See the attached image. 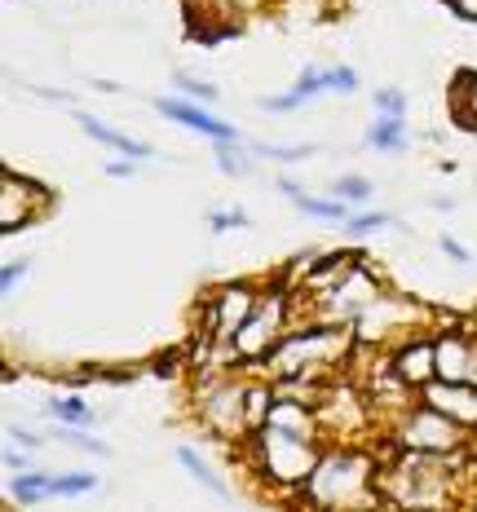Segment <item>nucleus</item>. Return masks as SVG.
Listing matches in <instances>:
<instances>
[{
	"instance_id": "nucleus-18",
	"label": "nucleus",
	"mask_w": 477,
	"mask_h": 512,
	"mask_svg": "<svg viewBox=\"0 0 477 512\" xmlns=\"http://www.w3.org/2000/svg\"><path fill=\"white\" fill-rule=\"evenodd\" d=\"M332 199H345L349 208L367 204V199H371V181L367 177H341V181H332Z\"/></svg>"
},
{
	"instance_id": "nucleus-27",
	"label": "nucleus",
	"mask_w": 477,
	"mask_h": 512,
	"mask_svg": "<svg viewBox=\"0 0 477 512\" xmlns=\"http://www.w3.org/2000/svg\"><path fill=\"white\" fill-rule=\"evenodd\" d=\"M23 279H27V261H18V265H14V261H9V265H5V270H0V292H5V296H9V292H14V287H18V283H23Z\"/></svg>"
},
{
	"instance_id": "nucleus-9",
	"label": "nucleus",
	"mask_w": 477,
	"mask_h": 512,
	"mask_svg": "<svg viewBox=\"0 0 477 512\" xmlns=\"http://www.w3.org/2000/svg\"><path fill=\"white\" fill-rule=\"evenodd\" d=\"M76 115V124L84 128V133L93 137V142H102V146H111V151H120L124 159H137V164H142V159H151L155 151L146 142H133V137H124V133H115V128H106L102 120H93L89 111H71Z\"/></svg>"
},
{
	"instance_id": "nucleus-2",
	"label": "nucleus",
	"mask_w": 477,
	"mask_h": 512,
	"mask_svg": "<svg viewBox=\"0 0 477 512\" xmlns=\"http://www.w3.org/2000/svg\"><path fill=\"white\" fill-rule=\"evenodd\" d=\"M283 336H288V296L270 292L265 301H257L252 318L239 327V336L230 340V345H235L239 358H261L265 349H274Z\"/></svg>"
},
{
	"instance_id": "nucleus-4",
	"label": "nucleus",
	"mask_w": 477,
	"mask_h": 512,
	"mask_svg": "<svg viewBox=\"0 0 477 512\" xmlns=\"http://www.w3.org/2000/svg\"><path fill=\"white\" fill-rule=\"evenodd\" d=\"M204 420L217 433L252 429V420H248V389H243V384H221V389H212L204 398Z\"/></svg>"
},
{
	"instance_id": "nucleus-6",
	"label": "nucleus",
	"mask_w": 477,
	"mask_h": 512,
	"mask_svg": "<svg viewBox=\"0 0 477 512\" xmlns=\"http://www.w3.org/2000/svg\"><path fill=\"white\" fill-rule=\"evenodd\" d=\"M159 115H168L173 124H182V128H195V133H204L212 137V142H235V128H230L226 120H217V115H208L204 106H195L190 98H159Z\"/></svg>"
},
{
	"instance_id": "nucleus-20",
	"label": "nucleus",
	"mask_w": 477,
	"mask_h": 512,
	"mask_svg": "<svg viewBox=\"0 0 477 512\" xmlns=\"http://www.w3.org/2000/svg\"><path fill=\"white\" fill-rule=\"evenodd\" d=\"M385 226H394V217H389V212H358V217L345 221V230L354 234V239H363V234H376V230H385Z\"/></svg>"
},
{
	"instance_id": "nucleus-19",
	"label": "nucleus",
	"mask_w": 477,
	"mask_h": 512,
	"mask_svg": "<svg viewBox=\"0 0 477 512\" xmlns=\"http://www.w3.org/2000/svg\"><path fill=\"white\" fill-rule=\"evenodd\" d=\"M318 151V146H252V155L261 159H274V164H301V159H310Z\"/></svg>"
},
{
	"instance_id": "nucleus-34",
	"label": "nucleus",
	"mask_w": 477,
	"mask_h": 512,
	"mask_svg": "<svg viewBox=\"0 0 477 512\" xmlns=\"http://www.w3.org/2000/svg\"><path fill=\"white\" fill-rule=\"evenodd\" d=\"M429 204H433V208H438V212H451V208H455V199H447V195H433V199H429Z\"/></svg>"
},
{
	"instance_id": "nucleus-1",
	"label": "nucleus",
	"mask_w": 477,
	"mask_h": 512,
	"mask_svg": "<svg viewBox=\"0 0 477 512\" xmlns=\"http://www.w3.org/2000/svg\"><path fill=\"white\" fill-rule=\"evenodd\" d=\"M367 482H371V464L363 455H323L318 468L310 473V495L318 504H332V495H341V508H363L367 504Z\"/></svg>"
},
{
	"instance_id": "nucleus-11",
	"label": "nucleus",
	"mask_w": 477,
	"mask_h": 512,
	"mask_svg": "<svg viewBox=\"0 0 477 512\" xmlns=\"http://www.w3.org/2000/svg\"><path fill=\"white\" fill-rule=\"evenodd\" d=\"M177 464H182V468H186L190 477H195L199 486H208L212 495H221V499H226V477H221V473H212V464H208L204 455L195 451V446H177Z\"/></svg>"
},
{
	"instance_id": "nucleus-12",
	"label": "nucleus",
	"mask_w": 477,
	"mask_h": 512,
	"mask_svg": "<svg viewBox=\"0 0 477 512\" xmlns=\"http://www.w3.org/2000/svg\"><path fill=\"white\" fill-rule=\"evenodd\" d=\"M292 204L305 212V217H318V221H349V204L345 199H314V195H305V190H296L292 195Z\"/></svg>"
},
{
	"instance_id": "nucleus-21",
	"label": "nucleus",
	"mask_w": 477,
	"mask_h": 512,
	"mask_svg": "<svg viewBox=\"0 0 477 512\" xmlns=\"http://www.w3.org/2000/svg\"><path fill=\"white\" fill-rule=\"evenodd\" d=\"M252 217L243 208H230V212H208V230L212 234H226V230H248Z\"/></svg>"
},
{
	"instance_id": "nucleus-29",
	"label": "nucleus",
	"mask_w": 477,
	"mask_h": 512,
	"mask_svg": "<svg viewBox=\"0 0 477 512\" xmlns=\"http://www.w3.org/2000/svg\"><path fill=\"white\" fill-rule=\"evenodd\" d=\"M442 252H447L455 265H469V261H473V256L464 252V243H460V239H451V234H442Z\"/></svg>"
},
{
	"instance_id": "nucleus-16",
	"label": "nucleus",
	"mask_w": 477,
	"mask_h": 512,
	"mask_svg": "<svg viewBox=\"0 0 477 512\" xmlns=\"http://www.w3.org/2000/svg\"><path fill=\"white\" fill-rule=\"evenodd\" d=\"M49 415L62 424H93V411L84 398H53L49 402Z\"/></svg>"
},
{
	"instance_id": "nucleus-32",
	"label": "nucleus",
	"mask_w": 477,
	"mask_h": 512,
	"mask_svg": "<svg viewBox=\"0 0 477 512\" xmlns=\"http://www.w3.org/2000/svg\"><path fill=\"white\" fill-rule=\"evenodd\" d=\"M9 437H14V442H23V446H27V451H31V446H36V437H31L27 429H9Z\"/></svg>"
},
{
	"instance_id": "nucleus-7",
	"label": "nucleus",
	"mask_w": 477,
	"mask_h": 512,
	"mask_svg": "<svg viewBox=\"0 0 477 512\" xmlns=\"http://www.w3.org/2000/svg\"><path fill=\"white\" fill-rule=\"evenodd\" d=\"M433 349H438V376H442V384H469L473 380L477 345H473L469 336L451 332V336L433 340Z\"/></svg>"
},
{
	"instance_id": "nucleus-30",
	"label": "nucleus",
	"mask_w": 477,
	"mask_h": 512,
	"mask_svg": "<svg viewBox=\"0 0 477 512\" xmlns=\"http://www.w3.org/2000/svg\"><path fill=\"white\" fill-rule=\"evenodd\" d=\"M137 173V159H111V164H106V177H124L129 181Z\"/></svg>"
},
{
	"instance_id": "nucleus-28",
	"label": "nucleus",
	"mask_w": 477,
	"mask_h": 512,
	"mask_svg": "<svg viewBox=\"0 0 477 512\" xmlns=\"http://www.w3.org/2000/svg\"><path fill=\"white\" fill-rule=\"evenodd\" d=\"M296 106H301V98H296V93L288 89V93H279V98H261V111H296Z\"/></svg>"
},
{
	"instance_id": "nucleus-13",
	"label": "nucleus",
	"mask_w": 477,
	"mask_h": 512,
	"mask_svg": "<svg viewBox=\"0 0 477 512\" xmlns=\"http://www.w3.org/2000/svg\"><path fill=\"white\" fill-rule=\"evenodd\" d=\"M451 106H455V120L464 128H477V76H460L451 89Z\"/></svg>"
},
{
	"instance_id": "nucleus-22",
	"label": "nucleus",
	"mask_w": 477,
	"mask_h": 512,
	"mask_svg": "<svg viewBox=\"0 0 477 512\" xmlns=\"http://www.w3.org/2000/svg\"><path fill=\"white\" fill-rule=\"evenodd\" d=\"M173 84H177V93H182V98H190V102H217V98H221L212 84L195 80V76H173Z\"/></svg>"
},
{
	"instance_id": "nucleus-36",
	"label": "nucleus",
	"mask_w": 477,
	"mask_h": 512,
	"mask_svg": "<svg viewBox=\"0 0 477 512\" xmlns=\"http://www.w3.org/2000/svg\"><path fill=\"white\" fill-rule=\"evenodd\" d=\"M358 512H367V508H358Z\"/></svg>"
},
{
	"instance_id": "nucleus-25",
	"label": "nucleus",
	"mask_w": 477,
	"mask_h": 512,
	"mask_svg": "<svg viewBox=\"0 0 477 512\" xmlns=\"http://www.w3.org/2000/svg\"><path fill=\"white\" fill-rule=\"evenodd\" d=\"M380 106V115H402L407 120V93H398V89H376V98H371Z\"/></svg>"
},
{
	"instance_id": "nucleus-5",
	"label": "nucleus",
	"mask_w": 477,
	"mask_h": 512,
	"mask_svg": "<svg viewBox=\"0 0 477 512\" xmlns=\"http://www.w3.org/2000/svg\"><path fill=\"white\" fill-rule=\"evenodd\" d=\"M27 199L49 204V190H40L36 181H27V177L5 173V186H0V230H5V234H14L18 226H27V221H31V212H36V208H27Z\"/></svg>"
},
{
	"instance_id": "nucleus-35",
	"label": "nucleus",
	"mask_w": 477,
	"mask_h": 512,
	"mask_svg": "<svg viewBox=\"0 0 477 512\" xmlns=\"http://www.w3.org/2000/svg\"><path fill=\"white\" fill-rule=\"evenodd\" d=\"M235 5H239V9H257L261 0H235Z\"/></svg>"
},
{
	"instance_id": "nucleus-8",
	"label": "nucleus",
	"mask_w": 477,
	"mask_h": 512,
	"mask_svg": "<svg viewBox=\"0 0 477 512\" xmlns=\"http://www.w3.org/2000/svg\"><path fill=\"white\" fill-rule=\"evenodd\" d=\"M394 371L407 389H424V384L438 376V349L429 340H407L394 358Z\"/></svg>"
},
{
	"instance_id": "nucleus-33",
	"label": "nucleus",
	"mask_w": 477,
	"mask_h": 512,
	"mask_svg": "<svg viewBox=\"0 0 477 512\" xmlns=\"http://www.w3.org/2000/svg\"><path fill=\"white\" fill-rule=\"evenodd\" d=\"M455 9H460L464 18H477V0H455Z\"/></svg>"
},
{
	"instance_id": "nucleus-14",
	"label": "nucleus",
	"mask_w": 477,
	"mask_h": 512,
	"mask_svg": "<svg viewBox=\"0 0 477 512\" xmlns=\"http://www.w3.org/2000/svg\"><path fill=\"white\" fill-rule=\"evenodd\" d=\"M49 482H53V473H14L9 495H14L18 504H40V499L49 495Z\"/></svg>"
},
{
	"instance_id": "nucleus-3",
	"label": "nucleus",
	"mask_w": 477,
	"mask_h": 512,
	"mask_svg": "<svg viewBox=\"0 0 477 512\" xmlns=\"http://www.w3.org/2000/svg\"><path fill=\"white\" fill-rule=\"evenodd\" d=\"M257 301H261V296L252 292L248 283H230L226 292L212 301V309H208V336L217 340V345H230V340L239 336V327L252 318Z\"/></svg>"
},
{
	"instance_id": "nucleus-17",
	"label": "nucleus",
	"mask_w": 477,
	"mask_h": 512,
	"mask_svg": "<svg viewBox=\"0 0 477 512\" xmlns=\"http://www.w3.org/2000/svg\"><path fill=\"white\" fill-rule=\"evenodd\" d=\"M49 437H58V442L76 446V451H89V455H111V446H106L102 437H93L84 429H49Z\"/></svg>"
},
{
	"instance_id": "nucleus-23",
	"label": "nucleus",
	"mask_w": 477,
	"mask_h": 512,
	"mask_svg": "<svg viewBox=\"0 0 477 512\" xmlns=\"http://www.w3.org/2000/svg\"><path fill=\"white\" fill-rule=\"evenodd\" d=\"M323 89H327V93H358L354 67H332V71H323Z\"/></svg>"
},
{
	"instance_id": "nucleus-15",
	"label": "nucleus",
	"mask_w": 477,
	"mask_h": 512,
	"mask_svg": "<svg viewBox=\"0 0 477 512\" xmlns=\"http://www.w3.org/2000/svg\"><path fill=\"white\" fill-rule=\"evenodd\" d=\"M89 490H98V477H93V473H58L49 482V495H58V499L89 495Z\"/></svg>"
},
{
	"instance_id": "nucleus-26",
	"label": "nucleus",
	"mask_w": 477,
	"mask_h": 512,
	"mask_svg": "<svg viewBox=\"0 0 477 512\" xmlns=\"http://www.w3.org/2000/svg\"><path fill=\"white\" fill-rule=\"evenodd\" d=\"M212 155H217V168H221L226 177L243 173V164H239V155H235V146H230V142H212Z\"/></svg>"
},
{
	"instance_id": "nucleus-10",
	"label": "nucleus",
	"mask_w": 477,
	"mask_h": 512,
	"mask_svg": "<svg viewBox=\"0 0 477 512\" xmlns=\"http://www.w3.org/2000/svg\"><path fill=\"white\" fill-rule=\"evenodd\" d=\"M367 146L371 151H385V155L407 151V120H402V115H380V120H371Z\"/></svg>"
},
{
	"instance_id": "nucleus-31",
	"label": "nucleus",
	"mask_w": 477,
	"mask_h": 512,
	"mask_svg": "<svg viewBox=\"0 0 477 512\" xmlns=\"http://www.w3.org/2000/svg\"><path fill=\"white\" fill-rule=\"evenodd\" d=\"M5 468H9V473H27L31 460H27L23 451H14V446H9V451H5Z\"/></svg>"
},
{
	"instance_id": "nucleus-24",
	"label": "nucleus",
	"mask_w": 477,
	"mask_h": 512,
	"mask_svg": "<svg viewBox=\"0 0 477 512\" xmlns=\"http://www.w3.org/2000/svg\"><path fill=\"white\" fill-rule=\"evenodd\" d=\"M292 93H296L301 102L318 98V93H327V89H323V71H318V67H305V71H301V80L292 84Z\"/></svg>"
}]
</instances>
